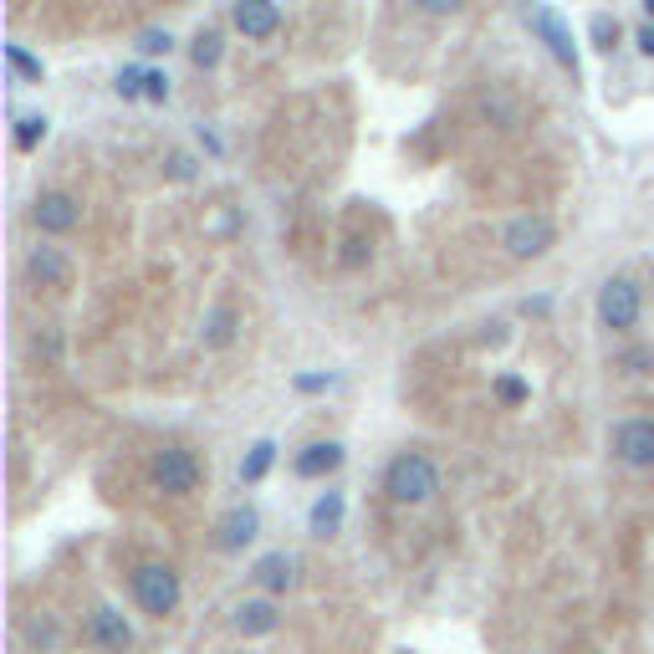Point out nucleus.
Masks as SVG:
<instances>
[{
  "mask_svg": "<svg viewBox=\"0 0 654 654\" xmlns=\"http://www.w3.org/2000/svg\"><path fill=\"white\" fill-rule=\"evenodd\" d=\"M134 598H138V609L154 613V619L174 613L179 609V573L169 563H144L134 573Z\"/></svg>",
  "mask_w": 654,
  "mask_h": 654,
  "instance_id": "obj_2",
  "label": "nucleus"
},
{
  "mask_svg": "<svg viewBox=\"0 0 654 654\" xmlns=\"http://www.w3.org/2000/svg\"><path fill=\"white\" fill-rule=\"evenodd\" d=\"M277 26H282L277 0H236V31L246 42H267V36H277Z\"/></svg>",
  "mask_w": 654,
  "mask_h": 654,
  "instance_id": "obj_9",
  "label": "nucleus"
},
{
  "mask_svg": "<svg viewBox=\"0 0 654 654\" xmlns=\"http://www.w3.org/2000/svg\"><path fill=\"white\" fill-rule=\"evenodd\" d=\"M31 640H36V644H52V640H57V624H52V619H36V624H31Z\"/></svg>",
  "mask_w": 654,
  "mask_h": 654,
  "instance_id": "obj_28",
  "label": "nucleus"
},
{
  "mask_svg": "<svg viewBox=\"0 0 654 654\" xmlns=\"http://www.w3.org/2000/svg\"><path fill=\"white\" fill-rule=\"evenodd\" d=\"M338 527H342V490H327V496H317V506H313V532L332 537Z\"/></svg>",
  "mask_w": 654,
  "mask_h": 654,
  "instance_id": "obj_16",
  "label": "nucleus"
},
{
  "mask_svg": "<svg viewBox=\"0 0 654 654\" xmlns=\"http://www.w3.org/2000/svg\"><path fill=\"white\" fill-rule=\"evenodd\" d=\"M46 138V119H21L15 123V149H36Z\"/></svg>",
  "mask_w": 654,
  "mask_h": 654,
  "instance_id": "obj_21",
  "label": "nucleus"
},
{
  "mask_svg": "<svg viewBox=\"0 0 654 654\" xmlns=\"http://www.w3.org/2000/svg\"><path fill=\"white\" fill-rule=\"evenodd\" d=\"M26 271L42 286H67V277H72V261H67L57 246H36V251L26 256Z\"/></svg>",
  "mask_w": 654,
  "mask_h": 654,
  "instance_id": "obj_12",
  "label": "nucleus"
},
{
  "mask_svg": "<svg viewBox=\"0 0 654 654\" xmlns=\"http://www.w3.org/2000/svg\"><path fill=\"white\" fill-rule=\"evenodd\" d=\"M119 98H144V67H123L119 72Z\"/></svg>",
  "mask_w": 654,
  "mask_h": 654,
  "instance_id": "obj_23",
  "label": "nucleus"
},
{
  "mask_svg": "<svg viewBox=\"0 0 654 654\" xmlns=\"http://www.w3.org/2000/svg\"><path fill=\"white\" fill-rule=\"evenodd\" d=\"M419 11H430V15H450V11H461V0H415Z\"/></svg>",
  "mask_w": 654,
  "mask_h": 654,
  "instance_id": "obj_27",
  "label": "nucleus"
},
{
  "mask_svg": "<svg viewBox=\"0 0 654 654\" xmlns=\"http://www.w3.org/2000/svg\"><path fill=\"white\" fill-rule=\"evenodd\" d=\"M154 486L164 490V496H190L194 486H200V461H194L184 446H169L154 455Z\"/></svg>",
  "mask_w": 654,
  "mask_h": 654,
  "instance_id": "obj_4",
  "label": "nucleus"
},
{
  "mask_svg": "<svg viewBox=\"0 0 654 654\" xmlns=\"http://www.w3.org/2000/svg\"><path fill=\"white\" fill-rule=\"evenodd\" d=\"M292 578H297V563H292L286 552H267V557L256 563V583H261L267 594H286Z\"/></svg>",
  "mask_w": 654,
  "mask_h": 654,
  "instance_id": "obj_14",
  "label": "nucleus"
},
{
  "mask_svg": "<svg viewBox=\"0 0 654 654\" xmlns=\"http://www.w3.org/2000/svg\"><path fill=\"white\" fill-rule=\"evenodd\" d=\"M31 221L42 225L46 236H67L77 221H82V205H77L72 194H61V190H46L42 200H36V210H31Z\"/></svg>",
  "mask_w": 654,
  "mask_h": 654,
  "instance_id": "obj_8",
  "label": "nucleus"
},
{
  "mask_svg": "<svg viewBox=\"0 0 654 654\" xmlns=\"http://www.w3.org/2000/svg\"><path fill=\"white\" fill-rule=\"evenodd\" d=\"M613 455L634 471L654 465V419H619L613 425Z\"/></svg>",
  "mask_w": 654,
  "mask_h": 654,
  "instance_id": "obj_6",
  "label": "nucleus"
},
{
  "mask_svg": "<svg viewBox=\"0 0 654 654\" xmlns=\"http://www.w3.org/2000/svg\"><path fill=\"white\" fill-rule=\"evenodd\" d=\"M169 31H144V36H138V52H144V57H159V52H169Z\"/></svg>",
  "mask_w": 654,
  "mask_h": 654,
  "instance_id": "obj_24",
  "label": "nucleus"
},
{
  "mask_svg": "<svg viewBox=\"0 0 654 654\" xmlns=\"http://www.w3.org/2000/svg\"><path fill=\"white\" fill-rule=\"evenodd\" d=\"M496 394H501L506 404H521V399H527V384H521V379H511V373H506V379H496Z\"/></svg>",
  "mask_w": 654,
  "mask_h": 654,
  "instance_id": "obj_26",
  "label": "nucleus"
},
{
  "mask_svg": "<svg viewBox=\"0 0 654 654\" xmlns=\"http://www.w3.org/2000/svg\"><path fill=\"white\" fill-rule=\"evenodd\" d=\"M271 461H277V446H271V440H256L251 455L240 461V481H246V486H256V481L271 471Z\"/></svg>",
  "mask_w": 654,
  "mask_h": 654,
  "instance_id": "obj_17",
  "label": "nucleus"
},
{
  "mask_svg": "<svg viewBox=\"0 0 654 654\" xmlns=\"http://www.w3.org/2000/svg\"><path fill=\"white\" fill-rule=\"evenodd\" d=\"M588 36H594L598 52H613V42H619V21H613V15H594V26H588Z\"/></svg>",
  "mask_w": 654,
  "mask_h": 654,
  "instance_id": "obj_20",
  "label": "nucleus"
},
{
  "mask_svg": "<svg viewBox=\"0 0 654 654\" xmlns=\"http://www.w3.org/2000/svg\"><path fill=\"white\" fill-rule=\"evenodd\" d=\"M297 388H307V394H313V388H327V379H323V373H302Z\"/></svg>",
  "mask_w": 654,
  "mask_h": 654,
  "instance_id": "obj_29",
  "label": "nucleus"
},
{
  "mask_svg": "<svg viewBox=\"0 0 654 654\" xmlns=\"http://www.w3.org/2000/svg\"><path fill=\"white\" fill-rule=\"evenodd\" d=\"M644 11H650V15H654V0H644Z\"/></svg>",
  "mask_w": 654,
  "mask_h": 654,
  "instance_id": "obj_31",
  "label": "nucleus"
},
{
  "mask_svg": "<svg viewBox=\"0 0 654 654\" xmlns=\"http://www.w3.org/2000/svg\"><path fill=\"white\" fill-rule=\"evenodd\" d=\"M598 323L613 327V332H624V327L640 323V286L624 282V277L604 282V292H598Z\"/></svg>",
  "mask_w": 654,
  "mask_h": 654,
  "instance_id": "obj_5",
  "label": "nucleus"
},
{
  "mask_svg": "<svg viewBox=\"0 0 654 654\" xmlns=\"http://www.w3.org/2000/svg\"><path fill=\"white\" fill-rule=\"evenodd\" d=\"M5 61H11L15 82H42V57H31L21 42H5Z\"/></svg>",
  "mask_w": 654,
  "mask_h": 654,
  "instance_id": "obj_18",
  "label": "nucleus"
},
{
  "mask_svg": "<svg viewBox=\"0 0 654 654\" xmlns=\"http://www.w3.org/2000/svg\"><path fill=\"white\" fill-rule=\"evenodd\" d=\"M256 527H261L256 506H230V511L221 517V537H215V542H221L225 552H240L256 537Z\"/></svg>",
  "mask_w": 654,
  "mask_h": 654,
  "instance_id": "obj_11",
  "label": "nucleus"
},
{
  "mask_svg": "<svg viewBox=\"0 0 654 654\" xmlns=\"http://www.w3.org/2000/svg\"><path fill=\"white\" fill-rule=\"evenodd\" d=\"M384 490L394 496L399 506H419L430 501L435 490H440V471H435L430 455H419V450H404L388 461V476H384Z\"/></svg>",
  "mask_w": 654,
  "mask_h": 654,
  "instance_id": "obj_1",
  "label": "nucleus"
},
{
  "mask_svg": "<svg viewBox=\"0 0 654 654\" xmlns=\"http://www.w3.org/2000/svg\"><path fill=\"white\" fill-rule=\"evenodd\" d=\"M277 624H282V619H277V609H271L267 598H251V604H240V609H236V629H240V634H271Z\"/></svg>",
  "mask_w": 654,
  "mask_h": 654,
  "instance_id": "obj_15",
  "label": "nucleus"
},
{
  "mask_svg": "<svg viewBox=\"0 0 654 654\" xmlns=\"http://www.w3.org/2000/svg\"><path fill=\"white\" fill-rule=\"evenodd\" d=\"M144 98H149V103H164V98H169V77H164V72H144Z\"/></svg>",
  "mask_w": 654,
  "mask_h": 654,
  "instance_id": "obj_25",
  "label": "nucleus"
},
{
  "mask_svg": "<svg viewBox=\"0 0 654 654\" xmlns=\"http://www.w3.org/2000/svg\"><path fill=\"white\" fill-rule=\"evenodd\" d=\"M527 21H532V31L542 36V42H548L552 57H557L567 72L578 77V46H573V31L563 26V15L552 11V5H532V15H527Z\"/></svg>",
  "mask_w": 654,
  "mask_h": 654,
  "instance_id": "obj_7",
  "label": "nucleus"
},
{
  "mask_svg": "<svg viewBox=\"0 0 654 654\" xmlns=\"http://www.w3.org/2000/svg\"><path fill=\"white\" fill-rule=\"evenodd\" d=\"M190 61L194 67H215V61H221V31H200L190 46Z\"/></svg>",
  "mask_w": 654,
  "mask_h": 654,
  "instance_id": "obj_19",
  "label": "nucleus"
},
{
  "mask_svg": "<svg viewBox=\"0 0 654 654\" xmlns=\"http://www.w3.org/2000/svg\"><path fill=\"white\" fill-rule=\"evenodd\" d=\"M640 52H644V57H654V21L640 31Z\"/></svg>",
  "mask_w": 654,
  "mask_h": 654,
  "instance_id": "obj_30",
  "label": "nucleus"
},
{
  "mask_svg": "<svg viewBox=\"0 0 654 654\" xmlns=\"http://www.w3.org/2000/svg\"><path fill=\"white\" fill-rule=\"evenodd\" d=\"M338 465H342V446H338V440H317V446H307L297 455V476L317 481V476H332Z\"/></svg>",
  "mask_w": 654,
  "mask_h": 654,
  "instance_id": "obj_13",
  "label": "nucleus"
},
{
  "mask_svg": "<svg viewBox=\"0 0 654 654\" xmlns=\"http://www.w3.org/2000/svg\"><path fill=\"white\" fill-rule=\"evenodd\" d=\"M552 240H557V225H552L548 215H517V221L506 225L501 246L517 256V261H537V256L552 251Z\"/></svg>",
  "mask_w": 654,
  "mask_h": 654,
  "instance_id": "obj_3",
  "label": "nucleus"
},
{
  "mask_svg": "<svg viewBox=\"0 0 654 654\" xmlns=\"http://www.w3.org/2000/svg\"><path fill=\"white\" fill-rule=\"evenodd\" d=\"M88 640L98 644V650H108V654H128V644H134V629H128V619H123L119 609H92Z\"/></svg>",
  "mask_w": 654,
  "mask_h": 654,
  "instance_id": "obj_10",
  "label": "nucleus"
},
{
  "mask_svg": "<svg viewBox=\"0 0 654 654\" xmlns=\"http://www.w3.org/2000/svg\"><path fill=\"white\" fill-rule=\"evenodd\" d=\"M205 342H210V348H225V342H230V307H221V313L210 317Z\"/></svg>",
  "mask_w": 654,
  "mask_h": 654,
  "instance_id": "obj_22",
  "label": "nucleus"
}]
</instances>
